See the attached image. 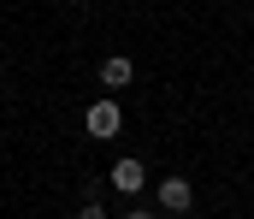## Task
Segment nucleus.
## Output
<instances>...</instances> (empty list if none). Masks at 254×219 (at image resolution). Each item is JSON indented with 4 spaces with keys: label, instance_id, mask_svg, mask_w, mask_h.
I'll return each instance as SVG.
<instances>
[{
    "label": "nucleus",
    "instance_id": "6",
    "mask_svg": "<svg viewBox=\"0 0 254 219\" xmlns=\"http://www.w3.org/2000/svg\"><path fill=\"white\" fill-rule=\"evenodd\" d=\"M125 219H154V214H148V208H130V214H125Z\"/></svg>",
    "mask_w": 254,
    "mask_h": 219
},
{
    "label": "nucleus",
    "instance_id": "2",
    "mask_svg": "<svg viewBox=\"0 0 254 219\" xmlns=\"http://www.w3.org/2000/svg\"><path fill=\"white\" fill-rule=\"evenodd\" d=\"M160 208H166V214H190V208H195L190 178H166V184H160Z\"/></svg>",
    "mask_w": 254,
    "mask_h": 219
},
{
    "label": "nucleus",
    "instance_id": "3",
    "mask_svg": "<svg viewBox=\"0 0 254 219\" xmlns=\"http://www.w3.org/2000/svg\"><path fill=\"white\" fill-rule=\"evenodd\" d=\"M142 184H148V166H142V160H119V166H113V190L136 196Z\"/></svg>",
    "mask_w": 254,
    "mask_h": 219
},
{
    "label": "nucleus",
    "instance_id": "5",
    "mask_svg": "<svg viewBox=\"0 0 254 219\" xmlns=\"http://www.w3.org/2000/svg\"><path fill=\"white\" fill-rule=\"evenodd\" d=\"M77 219H107V208H101V202H95V196H89V202H83V208H77Z\"/></svg>",
    "mask_w": 254,
    "mask_h": 219
},
{
    "label": "nucleus",
    "instance_id": "1",
    "mask_svg": "<svg viewBox=\"0 0 254 219\" xmlns=\"http://www.w3.org/2000/svg\"><path fill=\"white\" fill-rule=\"evenodd\" d=\"M83 131H89V137H101V143H107V137H119V131H125L119 101H113V95H107V101H95V107L83 113Z\"/></svg>",
    "mask_w": 254,
    "mask_h": 219
},
{
    "label": "nucleus",
    "instance_id": "4",
    "mask_svg": "<svg viewBox=\"0 0 254 219\" xmlns=\"http://www.w3.org/2000/svg\"><path fill=\"white\" fill-rule=\"evenodd\" d=\"M130 77H136V66H130L125 54H113V60H107V66H101V83H107V89H125Z\"/></svg>",
    "mask_w": 254,
    "mask_h": 219
}]
</instances>
